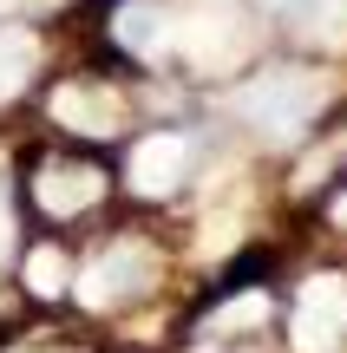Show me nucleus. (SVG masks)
I'll use <instances>...</instances> for the list:
<instances>
[{
	"label": "nucleus",
	"instance_id": "obj_6",
	"mask_svg": "<svg viewBox=\"0 0 347 353\" xmlns=\"http://www.w3.org/2000/svg\"><path fill=\"white\" fill-rule=\"evenodd\" d=\"M33 190H39V210H52V216H79V210H92V203H99L105 176L92 170V164H46Z\"/></svg>",
	"mask_w": 347,
	"mask_h": 353
},
{
	"label": "nucleus",
	"instance_id": "obj_13",
	"mask_svg": "<svg viewBox=\"0 0 347 353\" xmlns=\"http://www.w3.org/2000/svg\"><path fill=\"white\" fill-rule=\"evenodd\" d=\"M7 242H13V216H7V203H0V255H7Z\"/></svg>",
	"mask_w": 347,
	"mask_h": 353
},
{
	"label": "nucleus",
	"instance_id": "obj_8",
	"mask_svg": "<svg viewBox=\"0 0 347 353\" xmlns=\"http://www.w3.org/2000/svg\"><path fill=\"white\" fill-rule=\"evenodd\" d=\"M112 33H118V46L138 52V59H157V52L170 46V20H164L157 0H125L118 20H112Z\"/></svg>",
	"mask_w": 347,
	"mask_h": 353
},
{
	"label": "nucleus",
	"instance_id": "obj_3",
	"mask_svg": "<svg viewBox=\"0 0 347 353\" xmlns=\"http://www.w3.org/2000/svg\"><path fill=\"white\" fill-rule=\"evenodd\" d=\"M151 249L144 242H112V255H99V262L79 275V301L86 307H112V301H125V294H138L144 281H151Z\"/></svg>",
	"mask_w": 347,
	"mask_h": 353
},
{
	"label": "nucleus",
	"instance_id": "obj_1",
	"mask_svg": "<svg viewBox=\"0 0 347 353\" xmlns=\"http://www.w3.org/2000/svg\"><path fill=\"white\" fill-rule=\"evenodd\" d=\"M321 105H328V85L315 72H269V79H256V85L236 92V112H243L256 131H269V138H295Z\"/></svg>",
	"mask_w": 347,
	"mask_h": 353
},
{
	"label": "nucleus",
	"instance_id": "obj_5",
	"mask_svg": "<svg viewBox=\"0 0 347 353\" xmlns=\"http://www.w3.org/2000/svg\"><path fill=\"white\" fill-rule=\"evenodd\" d=\"M184 164H190V138H177V131H157V138H144L138 151H131V190H144V196H164V190H177Z\"/></svg>",
	"mask_w": 347,
	"mask_h": 353
},
{
	"label": "nucleus",
	"instance_id": "obj_11",
	"mask_svg": "<svg viewBox=\"0 0 347 353\" xmlns=\"http://www.w3.org/2000/svg\"><path fill=\"white\" fill-rule=\"evenodd\" d=\"M256 321H269V294L243 288L236 301H223L217 314L204 321V334H210V341H223V334H243V327H256Z\"/></svg>",
	"mask_w": 347,
	"mask_h": 353
},
{
	"label": "nucleus",
	"instance_id": "obj_12",
	"mask_svg": "<svg viewBox=\"0 0 347 353\" xmlns=\"http://www.w3.org/2000/svg\"><path fill=\"white\" fill-rule=\"evenodd\" d=\"M66 281H72V262H66L59 249L26 255V288H33V294H66Z\"/></svg>",
	"mask_w": 347,
	"mask_h": 353
},
{
	"label": "nucleus",
	"instance_id": "obj_10",
	"mask_svg": "<svg viewBox=\"0 0 347 353\" xmlns=\"http://www.w3.org/2000/svg\"><path fill=\"white\" fill-rule=\"evenodd\" d=\"M33 65H39V39L20 33V26H7V33H0V99H13Z\"/></svg>",
	"mask_w": 347,
	"mask_h": 353
},
{
	"label": "nucleus",
	"instance_id": "obj_2",
	"mask_svg": "<svg viewBox=\"0 0 347 353\" xmlns=\"http://www.w3.org/2000/svg\"><path fill=\"white\" fill-rule=\"evenodd\" d=\"M295 347L301 353H341L347 347V281L315 275L295 301Z\"/></svg>",
	"mask_w": 347,
	"mask_h": 353
},
{
	"label": "nucleus",
	"instance_id": "obj_4",
	"mask_svg": "<svg viewBox=\"0 0 347 353\" xmlns=\"http://www.w3.org/2000/svg\"><path fill=\"white\" fill-rule=\"evenodd\" d=\"M52 118H59L66 131H79V138H112V131H118V92L112 85H92V79L59 85V92H52Z\"/></svg>",
	"mask_w": 347,
	"mask_h": 353
},
{
	"label": "nucleus",
	"instance_id": "obj_15",
	"mask_svg": "<svg viewBox=\"0 0 347 353\" xmlns=\"http://www.w3.org/2000/svg\"><path fill=\"white\" fill-rule=\"evenodd\" d=\"M217 353H223V347H217Z\"/></svg>",
	"mask_w": 347,
	"mask_h": 353
},
{
	"label": "nucleus",
	"instance_id": "obj_7",
	"mask_svg": "<svg viewBox=\"0 0 347 353\" xmlns=\"http://www.w3.org/2000/svg\"><path fill=\"white\" fill-rule=\"evenodd\" d=\"M282 26H295L301 39H328L341 46L347 39V0H262Z\"/></svg>",
	"mask_w": 347,
	"mask_h": 353
},
{
	"label": "nucleus",
	"instance_id": "obj_14",
	"mask_svg": "<svg viewBox=\"0 0 347 353\" xmlns=\"http://www.w3.org/2000/svg\"><path fill=\"white\" fill-rule=\"evenodd\" d=\"M335 216H341V223H347V196H341V203H335Z\"/></svg>",
	"mask_w": 347,
	"mask_h": 353
},
{
	"label": "nucleus",
	"instance_id": "obj_9",
	"mask_svg": "<svg viewBox=\"0 0 347 353\" xmlns=\"http://www.w3.org/2000/svg\"><path fill=\"white\" fill-rule=\"evenodd\" d=\"M184 46H190L197 65H230L236 52H243V26H236L230 7H204L190 20V39H184Z\"/></svg>",
	"mask_w": 347,
	"mask_h": 353
}]
</instances>
